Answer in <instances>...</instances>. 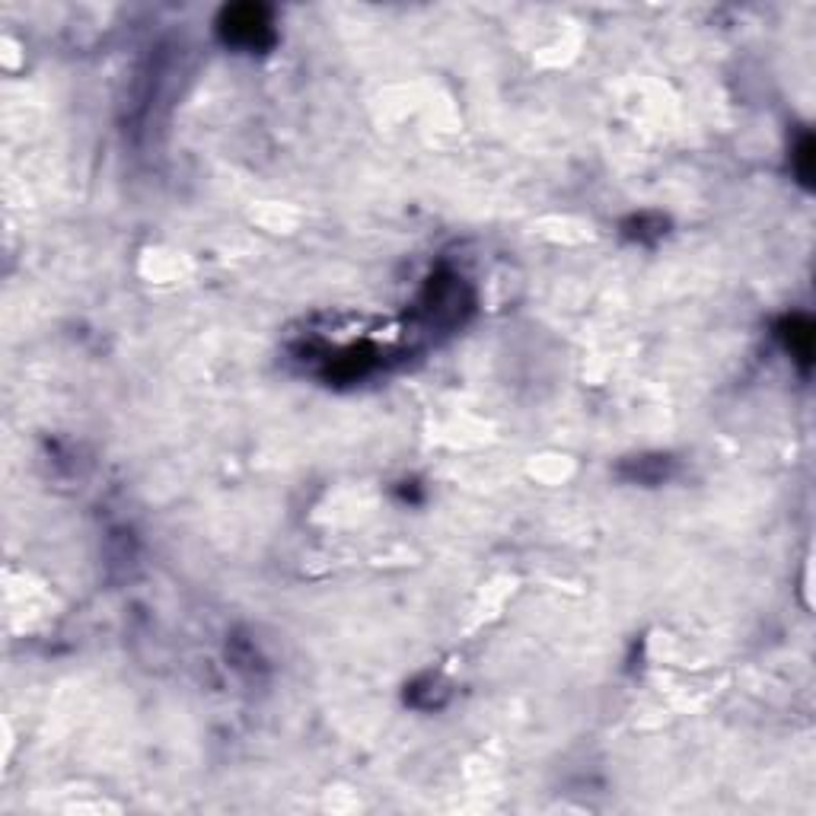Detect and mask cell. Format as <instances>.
<instances>
[{"mask_svg":"<svg viewBox=\"0 0 816 816\" xmlns=\"http://www.w3.org/2000/svg\"><path fill=\"white\" fill-rule=\"evenodd\" d=\"M472 307L462 281L454 275H437L428 281V288L418 300V312L425 329H450L462 319V312Z\"/></svg>","mask_w":816,"mask_h":816,"instance_id":"1","label":"cell"},{"mask_svg":"<svg viewBox=\"0 0 816 816\" xmlns=\"http://www.w3.org/2000/svg\"><path fill=\"white\" fill-rule=\"evenodd\" d=\"M227 42L233 46H246V49H262L265 42L271 39V29L265 20L262 10L256 7H237L227 13V26H220Z\"/></svg>","mask_w":816,"mask_h":816,"instance_id":"2","label":"cell"},{"mask_svg":"<svg viewBox=\"0 0 816 816\" xmlns=\"http://www.w3.org/2000/svg\"><path fill=\"white\" fill-rule=\"evenodd\" d=\"M782 338H785V345H788V351H792L797 360H810V351H814V332H810V322L807 319H800V316H794L788 319L785 326H782Z\"/></svg>","mask_w":816,"mask_h":816,"instance_id":"3","label":"cell"}]
</instances>
